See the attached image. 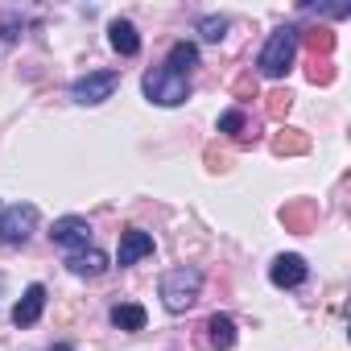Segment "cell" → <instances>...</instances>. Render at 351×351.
I'll list each match as a JSON object with an SVG mask.
<instances>
[{
  "label": "cell",
  "instance_id": "cell-13",
  "mask_svg": "<svg viewBox=\"0 0 351 351\" xmlns=\"http://www.w3.org/2000/svg\"><path fill=\"white\" fill-rule=\"evenodd\" d=\"M195 62H199V50H195L191 42H173V46H169V58H165V71H169V75H182V79H191Z\"/></svg>",
  "mask_w": 351,
  "mask_h": 351
},
{
  "label": "cell",
  "instance_id": "cell-4",
  "mask_svg": "<svg viewBox=\"0 0 351 351\" xmlns=\"http://www.w3.org/2000/svg\"><path fill=\"white\" fill-rule=\"evenodd\" d=\"M34 228H38V207L34 203H17V207L0 211V240L5 244H25Z\"/></svg>",
  "mask_w": 351,
  "mask_h": 351
},
{
  "label": "cell",
  "instance_id": "cell-6",
  "mask_svg": "<svg viewBox=\"0 0 351 351\" xmlns=\"http://www.w3.org/2000/svg\"><path fill=\"white\" fill-rule=\"evenodd\" d=\"M306 277H310V265H306L298 252H289V256H277V261L269 265V281H273L277 289H298Z\"/></svg>",
  "mask_w": 351,
  "mask_h": 351
},
{
  "label": "cell",
  "instance_id": "cell-24",
  "mask_svg": "<svg viewBox=\"0 0 351 351\" xmlns=\"http://www.w3.org/2000/svg\"><path fill=\"white\" fill-rule=\"evenodd\" d=\"M54 351H71V347H66V343H58V347H54Z\"/></svg>",
  "mask_w": 351,
  "mask_h": 351
},
{
  "label": "cell",
  "instance_id": "cell-19",
  "mask_svg": "<svg viewBox=\"0 0 351 351\" xmlns=\"http://www.w3.org/2000/svg\"><path fill=\"white\" fill-rule=\"evenodd\" d=\"M265 99H269V104H265L269 120H285V112H289V99H293V95H289V91H269Z\"/></svg>",
  "mask_w": 351,
  "mask_h": 351
},
{
  "label": "cell",
  "instance_id": "cell-22",
  "mask_svg": "<svg viewBox=\"0 0 351 351\" xmlns=\"http://www.w3.org/2000/svg\"><path fill=\"white\" fill-rule=\"evenodd\" d=\"M236 95H244V99H248V95H256V79H252V75L236 79Z\"/></svg>",
  "mask_w": 351,
  "mask_h": 351
},
{
  "label": "cell",
  "instance_id": "cell-12",
  "mask_svg": "<svg viewBox=\"0 0 351 351\" xmlns=\"http://www.w3.org/2000/svg\"><path fill=\"white\" fill-rule=\"evenodd\" d=\"M66 269H71L75 277H99V273L108 269V256H104L99 248H79V252L66 256Z\"/></svg>",
  "mask_w": 351,
  "mask_h": 351
},
{
  "label": "cell",
  "instance_id": "cell-23",
  "mask_svg": "<svg viewBox=\"0 0 351 351\" xmlns=\"http://www.w3.org/2000/svg\"><path fill=\"white\" fill-rule=\"evenodd\" d=\"M207 165H211V169H223V165H228V153H219V149H207Z\"/></svg>",
  "mask_w": 351,
  "mask_h": 351
},
{
  "label": "cell",
  "instance_id": "cell-17",
  "mask_svg": "<svg viewBox=\"0 0 351 351\" xmlns=\"http://www.w3.org/2000/svg\"><path fill=\"white\" fill-rule=\"evenodd\" d=\"M306 46H310V54H314V58H318V54H322V58H330V50H335V34H330L326 25H318V29H310V34H306Z\"/></svg>",
  "mask_w": 351,
  "mask_h": 351
},
{
  "label": "cell",
  "instance_id": "cell-10",
  "mask_svg": "<svg viewBox=\"0 0 351 351\" xmlns=\"http://www.w3.org/2000/svg\"><path fill=\"white\" fill-rule=\"evenodd\" d=\"M203 330H207V347L211 351H232L236 347V322L228 314H211Z\"/></svg>",
  "mask_w": 351,
  "mask_h": 351
},
{
  "label": "cell",
  "instance_id": "cell-14",
  "mask_svg": "<svg viewBox=\"0 0 351 351\" xmlns=\"http://www.w3.org/2000/svg\"><path fill=\"white\" fill-rule=\"evenodd\" d=\"M314 215H318V207H314V203H285V207H281V219H285V228H289V232H310Z\"/></svg>",
  "mask_w": 351,
  "mask_h": 351
},
{
  "label": "cell",
  "instance_id": "cell-9",
  "mask_svg": "<svg viewBox=\"0 0 351 351\" xmlns=\"http://www.w3.org/2000/svg\"><path fill=\"white\" fill-rule=\"evenodd\" d=\"M149 252H153V236L141 232V228H128V232L120 236V252H116V261H120V265H136V261L149 256Z\"/></svg>",
  "mask_w": 351,
  "mask_h": 351
},
{
  "label": "cell",
  "instance_id": "cell-18",
  "mask_svg": "<svg viewBox=\"0 0 351 351\" xmlns=\"http://www.w3.org/2000/svg\"><path fill=\"white\" fill-rule=\"evenodd\" d=\"M199 34H203V42H223L228 17H203V21H199Z\"/></svg>",
  "mask_w": 351,
  "mask_h": 351
},
{
  "label": "cell",
  "instance_id": "cell-2",
  "mask_svg": "<svg viewBox=\"0 0 351 351\" xmlns=\"http://www.w3.org/2000/svg\"><path fill=\"white\" fill-rule=\"evenodd\" d=\"M199 289H203V273L199 269H169L161 277V302L169 314H182L199 302Z\"/></svg>",
  "mask_w": 351,
  "mask_h": 351
},
{
  "label": "cell",
  "instance_id": "cell-21",
  "mask_svg": "<svg viewBox=\"0 0 351 351\" xmlns=\"http://www.w3.org/2000/svg\"><path fill=\"white\" fill-rule=\"evenodd\" d=\"M306 75H310V83H330V79H335V71H330V62H326V58H314Z\"/></svg>",
  "mask_w": 351,
  "mask_h": 351
},
{
  "label": "cell",
  "instance_id": "cell-16",
  "mask_svg": "<svg viewBox=\"0 0 351 351\" xmlns=\"http://www.w3.org/2000/svg\"><path fill=\"white\" fill-rule=\"evenodd\" d=\"M306 149H310V136L298 132V128H281L273 136V153H281V157H293V153H306Z\"/></svg>",
  "mask_w": 351,
  "mask_h": 351
},
{
  "label": "cell",
  "instance_id": "cell-11",
  "mask_svg": "<svg viewBox=\"0 0 351 351\" xmlns=\"http://www.w3.org/2000/svg\"><path fill=\"white\" fill-rule=\"evenodd\" d=\"M108 42H112V50L124 54V58L141 54V34H136L132 21H112V25H108Z\"/></svg>",
  "mask_w": 351,
  "mask_h": 351
},
{
  "label": "cell",
  "instance_id": "cell-1",
  "mask_svg": "<svg viewBox=\"0 0 351 351\" xmlns=\"http://www.w3.org/2000/svg\"><path fill=\"white\" fill-rule=\"evenodd\" d=\"M298 42H302V29H293V25L273 29V34H269V42H265V50H261V58H256L261 75H265V79H281V75L293 66Z\"/></svg>",
  "mask_w": 351,
  "mask_h": 351
},
{
  "label": "cell",
  "instance_id": "cell-8",
  "mask_svg": "<svg viewBox=\"0 0 351 351\" xmlns=\"http://www.w3.org/2000/svg\"><path fill=\"white\" fill-rule=\"evenodd\" d=\"M42 310H46V285H29L21 293V302L13 306V322L17 326H34L42 318Z\"/></svg>",
  "mask_w": 351,
  "mask_h": 351
},
{
  "label": "cell",
  "instance_id": "cell-20",
  "mask_svg": "<svg viewBox=\"0 0 351 351\" xmlns=\"http://www.w3.org/2000/svg\"><path fill=\"white\" fill-rule=\"evenodd\" d=\"M219 132H244V112L240 108H228L219 116Z\"/></svg>",
  "mask_w": 351,
  "mask_h": 351
},
{
  "label": "cell",
  "instance_id": "cell-5",
  "mask_svg": "<svg viewBox=\"0 0 351 351\" xmlns=\"http://www.w3.org/2000/svg\"><path fill=\"white\" fill-rule=\"evenodd\" d=\"M116 87H120L116 71H87L83 79H75L71 95H75V104H104V99H112Z\"/></svg>",
  "mask_w": 351,
  "mask_h": 351
},
{
  "label": "cell",
  "instance_id": "cell-3",
  "mask_svg": "<svg viewBox=\"0 0 351 351\" xmlns=\"http://www.w3.org/2000/svg\"><path fill=\"white\" fill-rule=\"evenodd\" d=\"M141 87H145V95H149L153 104H161V108H178V104H186V95H191V79H182V75H169L165 66L149 71Z\"/></svg>",
  "mask_w": 351,
  "mask_h": 351
},
{
  "label": "cell",
  "instance_id": "cell-15",
  "mask_svg": "<svg viewBox=\"0 0 351 351\" xmlns=\"http://www.w3.org/2000/svg\"><path fill=\"white\" fill-rule=\"evenodd\" d=\"M145 306H136V302H120V306H112V326H120V330H145Z\"/></svg>",
  "mask_w": 351,
  "mask_h": 351
},
{
  "label": "cell",
  "instance_id": "cell-25",
  "mask_svg": "<svg viewBox=\"0 0 351 351\" xmlns=\"http://www.w3.org/2000/svg\"><path fill=\"white\" fill-rule=\"evenodd\" d=\"M0 211H5V207H0Z\"/></svg>",
  "mask_w": 351,
  "mask_h": 351
},
{
  "label": "cell",
  "instance_id": "cell-7",
  "mask_svg": "<svg viewBox=\"0 0 351 351\" xmlns=\"http://www.w3.org/2000/svg\"><path fill=\"white\" fill-rule=\"evenodd\" d=\"M50 240H54L58 248H71V252H79V248H87V240H91V228H87V219H79V215H66V219H54V232H50Z\"/></svg>",
  "mask_w": 351,
  "mask_h": 351
}]
</instances>
